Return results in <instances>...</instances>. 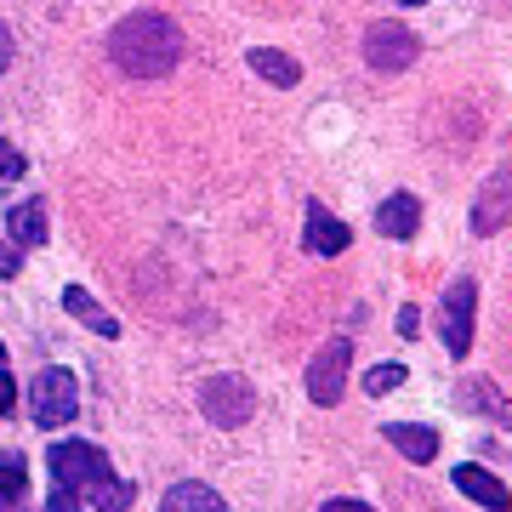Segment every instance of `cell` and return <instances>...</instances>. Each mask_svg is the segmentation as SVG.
I'll use <instances>...</instances> for the list:
<instances>
[{
  "instance_id": "cell-12",
  "label": "cell",
  "mask_w": 512,
  "mask_h": 512,
  "mask_svg": "<svg viewBox=\"0 0 512 512\" xmlns=\"http://www.w3.org/2000/svg\"><path fill=\"white\" fill-rule=\"evenodd\" d=\"M416 228H421V200H416V194H387L382 211H376V234L416 239Z\"/></svg>"
},
{
  "instance_id": "cell-26",
  "label": "cell",
  "mask_w": 512,
  "mask_h": 512,
  "mask_svg": "<svg viewBox=\"0 0 512 512\" xmlns=\"http://www.w3.org/2000/svg\"><path fill=\"white\" fill-rule=\"evenodd\" d=\"M0 274H6V279L18 274V256H12V251H0Z\"/></svg>"
},
{
  "instance_id": "cell-7",
  "label": "cell",
  "mask_w": 512,
  "mask_h": 512,
  "mask_svg": "<svg viewBox=\"0 0 512 512\" xmlns=\"http://www.w3.org/2000/svg\"><path fill=\"white\" fill-rule=\"evenodd\" d=\"M473 313H478V285L473 279H456V285L444 291V302H439V336H444V348L456 353V359L473 348Z\"/></svg>"
},
{
  "instance_id": "cell-21",
  "label": "cell",
  "mask_w": 512,
  "mask_h": 512,
  "mask_svg": "<svg viewBox=\"0 0 512 512\" xmlns=\"http://www.w3.org/2000/svg\"><path fill=\"white\" fill-rule=\"evenodd\" d=\"M12 410H18V382L6 376V365H0V421L12 416Z\"/></svg>"
},
{
  "instance_id": "cell-13",
  "label": "cell",
  "mask_w": 512,
  "mask_h": 512,
  "mask_svg": "<svg viewBox=\"0 0 512 512\" xmlns=\"http://www.w3.org/2000/svg\"><path fill=\"white\" fill-rule=\"evenodd\" d=\"M160 512H228V501L211 484H200V478H183V484H171L160 495Z\"/></svg>"
},
{
  "instance_id": "cell-5",
  "label": "cell",
  "mask_w": 512,
  "mask_h": 512,
  "mask_svg": "<svg viewBox=\"0 0 512 512\" xmlns=\"http://www.w3.org/2000/svg\"><path fill=\"white\" fill-rule=\"evenodd\" d=\"M348 365H353V342L348 336H330L325 348L308 359V399L313 404H342V393H348Z\"/></svg>"
},
{
  "instance_id": "cell-18",
  "label": "cell",
  "mask_w": 512,
  "mask_h": 512,
  "mask_svg": "<svg viewBox=\"0 0 512 512\" xmlns=\"http://www.w3.org/2000/svg\"><path fill=\"white\" fill-rule=\"evenodd\" d=\"M461 404H467V410H484V416H507V404L495 399V382H484V376L461 387Z\"/></svg>"
},
{
  "instance_id": "cell-3",
  "label": "cell",
  "mask_w": 512,
  "mask_h": 512,
  "mask_svg": "<svg viewBox=\"0 0 512 512\" xmlns=\"http://www.w3.org/2000/svg\"><path fill=\"white\" fill-rule=\"evenodd\" d=\"M29 416H35V427H69L74 416H80V382H74V370L63 365H46L29 382Z\"/></svg>"
},
{
  "instance_id": "cell-16",
  "label": "cell",
  "mask_w": 512,
  "mask_h": 512,
  "mask_svg": "<svg viewBox=\"0 0 512 512\" xmlns=\"http://www.w3.org/2000/svg\"><path fill=\"white\" fill-rule=\"evenodd\" d=\"M0 512H29V467L18 450H0Z\"/></svg>"
},
{
  "instance_id": "cell-27",
  "label": "cell",
  "mask_w": 512,
  "mask_h": 512,
  "mask_svg": "<svg viewBox=\"0 0 512 512\" xmlns=\"http://www.w3.org/2000/svg\"><path fill=\"white\" fill-rule=\"evenodd\" d=\"M0 365H6V348H0Z\"/></svg>"
},
{
  "instance_id": "cell-2",
  "label": "cell",
  "mask_w": 512,
  "mask_h": 512,
  "mask_svg": "<svg viewBox=\"0 0 512 512\" xmlns=\"http://www.w3.org/2000/svg\"><path fill=\"white\" fill-rule=\"evenodd\" d=\"M109 57L131 80H160L183 63V29L165 12H131L109 29Z\"/></svg>"
},
{
  "instance_id": "cell-20",
  "label": "cell",
  "mask_w": 512,
  "mask_h": 512,
  "mask_svg": "<svg viewBox=\"0 0 512 512\" xmlns=\"http://www.w3.org/2000/svg\"><path fill=\"white\" fill-rule=\"evenodd\" d=\"M12 177H23V148L0 143V183H12Z\"/></svg>"
},
{
  "instance_id": "cell-15",
  "label": "cell",
  "mask_w": 512,
  "mask_h": 512,
  "mask_svg": "<svg viewBox=\"0 0 512 512\" xmlns=\"http://www.w3.org/2000/svg\"><path fill=\"white\" fill-rule=\"evenodd\" d=\"M6 234L18 239V245H46L52 234V217H46V200H23L6 211Z\"/></svg>"
},
{
  "instance_id": "cell-25",
  "label": "cell",
  "mask_w": 512,
  "mask_h": 512,
  "mask_svg": "<svg viewBox=\"0 0 512 512\" xmlns=\"http://www.w3.org/2000/svg\"><path fill=\"white\" fill-rule=\"evenodd\" d=\"M319 512H376V507H365V501H325Z\"/></svg>"
},
{
  "instance_id": "cell-4",
  "label": "cell",
  "mask_w": 512,
  "mask_h": 512,
  "mask_svg": "<svg viewBox=\"0 0 512 512\" xmlns=\"http://www.w3.org/2000/svg\"><path fill=\"white\" fill-rule=\"evenodd\" d=\"M200 410H205V421H217V427H245V421L256 416V393H251L245 376H205Z\"/></svg>"
},
{
  "instance_id": "cell-11",
  "label": "cell",
  "mask_w": 512,
  "mask_h": 512,
  "mask_svg": "<svg viewBox=\"0 0 512 512\" xmlns=\"http://www.w3.org/2000/svg\"><path fill=\"white\" fill-rule=\"evenodd\" d=\"M382 439L393 444L404 461H416V467H427V461L439 456V433H433V427H416V421H393V427H382Z\"/></svg>"
},
{
  "instance_id": "cell-19",
  "label": "cell",
  "mask_w": 512,
  "mask_h": 512,
  "mask_svg": "<svg viewBox=\"0 0 512 512\" xmlns=\"http://www.w3.org/2000/svg\"><path fill=\"white\" fill-rule=\"evenodd\" d=\"M404 376H410L404 365H370V370H365V393H370V399H382V393L404 387Z\"/></svg>"
},
{
  "instance_id": "cell-22",
  "label": "cell",
  "mask_w": 512,
  "mask_h": 512,
  "mask_svg": "<svg viewBox=\"0 0 512 512\" xmlns=\"http://www.w3.org/2000/svg\"><path fill=\"white\" fill-rule=\"evenodd\" d=\"M12 57H18V40H12V29L0 23V74L12 69Z\"/></svg>"
},
{
  "instance_id": "cell-10",
  "label": "cell",
  "mask_w": 512,
  "mask_h": 512,
  "mask_svg": "<svg viewBox=\"0 0 512 512\" xmlns=\"http://www.w3.org/2000/svg\"><path fill=\"white\" fill-rule=\"evenodd\" d=\"M507 205H512V177L495 171L490 183H484V194H478V205H473V234H501Z\"/></svg>"
},
{
  "instance_id": "cell-6",
  "label": "cell",
  "mask_w": 512,
  "mask_h": 512,
  "mask_svg": "<svg viewBox=\"0 0 512 512\" xmlns=\"http://www.w3.org/2000/svg\"><path fill=\"white\" fill-rule=\"evenodd\" d=\"M416 29H404V23H370L365 29V63L376 74H404L410 63H416Z\"/></svg>"
},
{
  "instance_id": "cell-24",
  "label": "cell",
  "mask_w": 512,
  "mask_h": 512,
  "mask_svg": "<svg viewBox=\"0 0 512 512\" xmlns=\"http://www.w3.org/2000/svg\"><path fill=\"white\" fill-rule=\"evenodd\" d=\"M46 512H86L74 495H63V490H52V501H46Z\"/></svg>"
},
{
  "instance_id": "cell-9",
  "label": "cell",
  "mask_w": 512,
  "mask_h": 512,
  "mask_svg": "<svg viewBox=\"0 0 512 512\" xmlns=\"http://www.w3.org/2000/svg\"><path fill=\"white\" fill-rule=\"evenodd\" d=\"M450 484H456L467 501H478V507H490V512H507V507H512L507 484H501L490 467H478V461H461L456 473H450Z\"/></svg>"
},
{
  "instance_id": "cell-14",
  "label": "cell",
  "mask_w": 512,
  "mask_h": 512,
  "mask_svg": "<svg viewBox=\"0 0 512 512\" xmlns=\"http://www.w3.org/2000/svg\"><path fill=\"white\" fill-rule=\"evenodd\" d=\"M63 308H69V313H74V319H80L86 330H97V336H109V342L120 336V319H114V313L103 308V302H97V296L86 291V285H69V291H63Z\"/></svg>"
},
{
  "instance_id": "cell-23",
  "label": "cell",
  "mask_w": 512,
  "mask_h": 512,
  "mask_svg": "<svg viewBox=\"0 0 512 512\" xmlns=\"http://www.w3.org/2000/svg\"><path fill=\"white\" fill-rule=\"evenodd\" d=\"M416 330H421V313H416V302H410V308H399V336L416 342Z\"/></svg>"
},
{
  "instance_id": "cell-1",
  "label": "cell",
  "mask_w": 512,
  "mask_h": 512,
  "mask_svg": "<svg viewBox=\"0 0 512 512\" xmlns=\"http://www.w3.org/2000/svg\"><path fill=\"white\" fill-rule=\"evenodd\" d=\"M46 467H52L57 490L74 495L80 507H92V512H126L131 495H137V484L114 478L109 456H103L92 439H57L52 456H46Z\"/></svg>"
},
{
  "instance_id": "cell-8",
  "label": "cell",
  "mask_w": 512,
  "mask_h": 512,
  "mask_svg": "<svg viewBox=\"0 0 512 512\" xmlns=\"http://www.w3.org/2000/svg\"><path fill=\"white\" fill-rule=\"evenodd\" d=\"M302 245H308V256H342L353 245V228L342 217H330L325 205L313 200L308 205V228H302Z\"/></svg>"
},
{
  "instance_id": "cell-17",
  "label": "cell",
  "mask_w": 512,
  "mask_h": 512,
  "mask_svg": "<svg viewBox=\"0 0 512 512\" xmlns=\"http://www.w3.org/2000/svg\"><path fill=\"white\" fill-rule=\"evenodd\" d=\"M251 69L268 80V86H279V92H291L296 80H302V63H296L291 52H268V46H256L251 52Z\"/></svg>"
}]
</instances>
